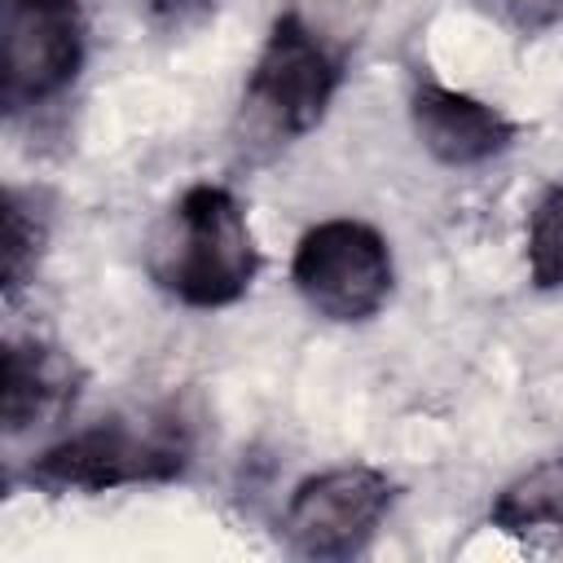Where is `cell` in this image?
Instances as JSON below:
<instances>
[{
    "label": "cell",
    "mask_w": 563,
    "mask_h": 563,
    "mask_svg": "<svg viewBox=\"0 0 563 563\" xmlns=\"http://www.w3.org/2000/svg\"><path fill=\"white\" fill-rule=\"evenodd\" d=\"M150 273L185 303H233L255 277V242L238 198L220 185H194L154 229Z\"/></svg>",
    "instance_id": "1"
},
{
    "label": "cell",
    "mask_w": 563,
    "mask_h": 563,
    "mask_svg": "<svg viewBox=\"0 0 563 563\" xmlns=\"http://www.w3.org/2000/svg\"><path fill=\"white\" fill-rule=\"evenodd\" d=\"M189 457V435L172 418H110L97 422L62 444H53L35 466L31 479L44 488H75V493H106L123 484L172 479Z\"/></svg>",
    "instance_id": "2"
},
{
    "label": "cell",
    "mask_w": 563,
    "mask_h": 563,
    "mask_svg": "<svg viewBox=\"0 0 563 563\" xmlns=\"http://www.w3.org/2000/svg\"><path fill=\"white\" fill-rule=\"evenodd\" d=\"M290 273L303 303L330 321H365L387 303L391 290L387 246L361 220H325L308 229Z\"/></svg>",
    "instance_id": "3"
},
{
    "label": "cell",
    "mask_w": 563,
    "mask_h": 563,
    "mask_svg": "<svg viewBox=\"0 0 563 563\" xmlns=\"http://www.w3.org/2000/svg\"><path fill=\"white\" fill-rule=\"evenodd\" d=\"M391 506V479L374 466H334L303 479L286 506V541L303 559L356 554Z\"/></svg>",
    "instance_id": "4"
},
{
    "label": "cell",
    "mask_w": 563,
    "mask_h": 563,
    "mask_svg": "<svg viewBox=\"0 0 563 563\" xmlns=\"http://www.w3.org/2000/svg\"><path fill=\"white\" fill-rule=\"evenodd\" d=\"M334 84H339V66L325 53V44L299 18H282L255 62L246 110L264 132L299 136L325 114Z\"/></svg>",
    "instance_id": "5"
},
{
    "label": "cell",
    "mask_w": 563,
    "mask_h": 563,
    "mask_svg": "<svg viewBox=\"0 0 563 563\" xmlns=\"http://www.w3.org/2000/svg\"><path fill=\"white\" fill-rule=\"evenodd\" d=\"M84 57L75 0H9L4 4V101L26 106L66 88Z\"/></svg>",
    "instance_id": "6"
},
{
    "label": "cell",
    "mask_w": 563,
    "mask_h": 563,
    "mask_svg": "<svg viewBox=\"0 0 563 563\" xmlns=\"http://www.w3.org/2000/svg\"><path fill=\"white\" fill-rule=\"evenodd\" d=\"M413 132L427 145V154H435L449 167L484 163L510 141V123L501 119V110L435 84L413 92Z\"/></svg>",
    "instance_id": "7"
},
{
    "label": "cell",
    "mask_w": 563,
    "mask_h": 563,
    "mask_svg": "<svg viewBox=\"0 0 563 563\" xmlns=\"http://www.w3.org/2000/svg\"><path fill=\"white\" fill-rule=\"evenodd\" d=\"M66 365L44 347H9L4 352V378H0V409L4 427L22 431L40 413H48L66 396Z\"/></svg>",
    "instance_id": "8"
},
{
    "label": "cell",
    "mask_w": 563,
    "mask_h": 563,
    "mask_svg": "<svg viewBox=\"0 0 563 563\" xmlns=\"http://www.w3.org/2000/svg\"><path fill=\"white\" fill-rule=\"evenodd\" d=\"M493 519L506 532H528V528H563V457L532 466L519 475L493 506Z\"/></svg>",
    "instance_id": "9"
},
{
    "label": "cell",
    "mask_w": 563,
    "mask_h": 563,
    "mask_svg": "<svg viewBox=\"0 0 563 563\" xmlns=\"http://www.w3.org/2000/svg\"><path fill=\"white\" fill-rule=\"evenodd\" d=\"M528 273L541 290L563 286V185L550 189L528 220Z\"/></svg>",
    "instance_id": "10"
},
{
    "label": "cell",
    "mask_w": 563,
    "mask_h": 563,
    "mask_svg": "<svg viewBox=\"0 0 563 563\" xmlns=\"http://www.w3.org/2000/svg\"><path fill=\"white\" fill-rule=\"evenodd\" d=\"M35 251H40V229H35V216H26L22 198L9 194L4 202V286H22L26 268L35 264Z\"/></svg>",
    "instance_id": "11"
}]
</instances>
